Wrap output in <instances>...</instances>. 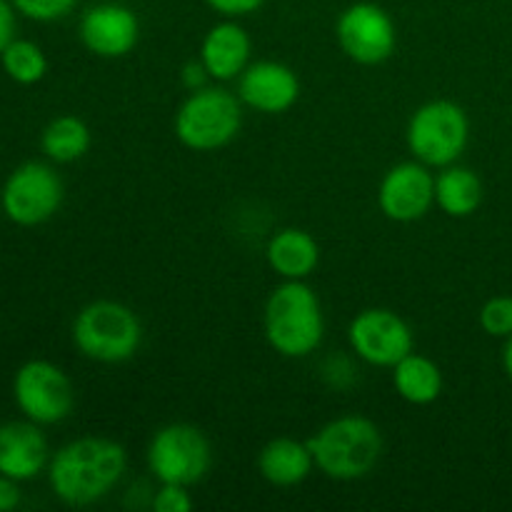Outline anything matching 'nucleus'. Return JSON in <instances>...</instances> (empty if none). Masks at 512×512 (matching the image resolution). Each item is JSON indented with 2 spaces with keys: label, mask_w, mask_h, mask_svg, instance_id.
Listing matches in <instances>:
<instances>
[{
  "label": "nucleus",
  "mask_w": 512,
  "mask_h": 512,
  "mask_svg": "<svg viewBox=\"0 0 512 512\" xmlns=\"http://www.w3.org/2000/svg\"><path fill=\"white\" fill-rule=\"evenodd\" d=\"M128 470V450L110 438L85 435L50 455L48 483L60 503L85 508L113 493Z\"/></svg>",
  "instance_id": "1"
},
{
  "label": "nucleus",
  "mask_w": 512,
  "mask_h": 512,
  "mask_svg": "<svg viewBox=\"0 0 512 512\" xmlns=\"http://www.w3.org/2000/svg\"><path fill=\"white\" fill-rule=\"evenodd\" d=\"M265 340L278 355L308 358L325 338V315L318 293L305 280H283L265 300Z\"/></svg>",
  "instance_id": "2"
},
{
  "label": "nucleus",
  "mask_w": 512,
  "mask_h": 512,
  "mask_svg": "<svg viewBox=\"0 0 512 512\" xmlns=\"http://www.w3.org/2000/svg\"><path fill=\"white\" fill-rule=\"evenodd\" d=\"M315 468L330 480L353 483L378 468L383 458V433L365 415H340L308 440Z\"/></svg>",
  "instance_id": "3"
},
{
  "label": "nucleus",
  "mask_w": 512,
  "mask_h": 512,
  "mask_svg": "<svg viewBox=\"0 0 512 512\" xmlns=\"http://www.w3.org/2000/svg\"><path fill=\"white\" fill-rule=\"evenodd\" d=\"M73 345L83 358L103 365L128 363L143 343L138 313L118 300H93L73 320Z\"/></svg>",
  "instance_id": "4"
},
{
  "label": "nucleus",
  "mask_w": 512,
  "mask_h": 512,
  "mask_svg": "<svg viewBox=\"0 0 512 512\" xmlns=\"http://www.w3.org/2000/svg\"><path fill=\"white\" fill-rule=\"evenodd\" d=\"M243 128V103L238 93L205 85L190 90L188 98L175 110L173 130L183 148L193 153H215L238 138Z\"/></svg>",
  "instance_id": "5"
},
{
  "label": "nucleus",
  "mask_w": 512,
  "mask_h": 512,
  "mask_svg": "<svg viewBox=\"0 0 512 512\" xmlns=\"http://www.w3.org/2000/svg\"><path fill=\"white\" fill-rule=\"evenodd\" d=\"M470 140L468 113L453 100L423 103L408 120L405 143L410 155L428 168L458 163Z\"/></svg>",
  "instance_id": "6"
},
{
  "label": "nucleus",
  "mask_w": 512,
  "mask_h": 512,
  "mask_svg": "<svg viewBox=\"0 0 512 512\" xmlns=\"http://www.w3.org/2000/svg\"><path fill=\"white\" fill-rule=\"evenodd\" d=\"M148 470L158 483H200L213 465V448L200 428L190 423H170L155 430L148 443Z\"/></svg>",
  "instance_id": "7"
},
{
  "label": "nucleus",
  "mask_w": 512,
  "mask_h": 512,
  "mask_svg": "<svg viewBox=\"0 0 512 512\" xmlns=\"http://www.w3.org/2000/svg\"><path fill=\"white\" fill-rule=\"evenodd\" d=\"M63 198L65 185L55 168L40 160H28L8 175L0 193V205L15 225L35 228L58 213Z\"/></svg>",
  "instance_id": "8"
},
{
  "label": "nucleus",
  "mask_w": 512,
  "mask_h": 512,
  "mask_svg": "<svg viewBox=\"0 0 512 512\" xmlns=\"http://www.w3.org/2000/svg\"><path fill=\"white\" fill-rule=\"evenodd\" d=\"M20 413L38 425H58L75 408V388L63 368L50 360H28L13 380Z\"/></svg>",
  "instance_id": "9"
},
{
  "label": "nucleus",
  "mask_w": 512,
  "mask_h": 512,
  "mask_svg": "<svg viewBox=\"0 0 512 512\" xmlns=\"http://www.w3.org/2000/svg\"><path fill=\"white\" fill-rule=\"evenodd\" d=\"M350 353L373 368L398 365L413 353L415 338L410 325L395 310L365 308L348 325Z\"/></svg>",
  "instance_id": "10"
},
{
  "label": "nucleus",
  "mask_w": 512,
  "mask_h": 512,
  "mask_svg": "<svg viewBox=\"0 0 512 512\" xmlns=\"http://www.w3.org/2000/svg\"><path fill=\"white\" fill-rule=\"evenodd\" d=\"M340 50L358 65H383L398 48V30L388 10L378 3H353L335 23Z\"/></svg>",
  "instance_id": "11"
},
{
  "label": "nucleus",
  "mask_w": 512,
  "mask_h": 512,
  "mask_svg": "<svg viewBox=\"0 0 512 512\" xmlns=\"http://www.w3.org/2000/svg\"><path fill=\"white\" fill-rule=\"evenodd\" d=\"M435 205V175L420 160L393 165L378 185V208L393 223L423 220Z\"/></svg>",
  "instance_id": "12"
},
{
  "label": "nucleus",
  "mask_w": 512,
  "mask_h": 512,
  "mask_svg": "<svg viewBox=\"0 0 512 512\" xmlns=\"http://www.w3.org/2000/svg\"><path fill=\"white\" fill-rule=\"evenodd\" d=\"M78 35L88 53L105 60H118L133 53L138 45L140 20L128 5L98 3L83 13Z\"/></svg>",
  "instance_id": "13"
},
{
  "label": "nucleus",
  "mask_w": 512,
  "mask_h": 512,
  "mask_svg": "<svg viewBox=\"0 0 512 512\" xmlns=\"http://www.w3.org/2000/svg\"><path fill=\"white\" fill-rule=\"evenodd\" d=\"M238 98L245 108L263 115L288 113L300 98V78L280 60L250 63L238 78Z\"/></svg>",
  "instance_id": "14"
},
{
  "label": "nucleus",
  "mask_w": 512,
  "mask_h": 512,
  "mask_svg": "<svg viewBox=\"0 0 512 512\" xmlns=\"http://www.w3.org/2000/svg\"><path fill=\"white\" fill-rule=\"evenodd\" d=\"M50 448L43 430L33 420L0 425V475L18 480H33L48 468Z\"/></svg>",
  "instance_id": "15"
},
{
  "label": "nucleus",
  "mask_w": 512,
  "mask_h": 512,
  "mask_svg": "<svg viewBox=\"0 0 512 512\" xmlns=\"http://www.w3.org/2000/svg\"><path fill=\"white\" fill-rule=\"evenodd\" d=\"M250 53H253V40L248 30L233 18H225L223 23H215L205 33L198 58L210 78L228 83V80H238L240 73L248 68Z\"/></svg>",
  "instance_id": "16"
},
{
  "label": "nucleus",
  "mask_w": 512,
  "mask_h": 512,
  "mask_svg": "<svg viewBox=\"0 0 512 512\" xmlns=\"http://www.w3.org/2000/svg\"><path fill=\"white\" fill-rule=\"evenodd\" d=\"M315 470L313 450L308 440L273 438L258 453V473L273 488H295L305 483Z\"/></svg>",
  "instance_id": "17"
},
{
  "label": "nucleus",
  "mask_w": 512,
  "mask_h": 512,
  "mask_svg": "<svg viewBox=\"0 0 512 512\" xmlns=\"http://www.w3.org/2000/svg\"><path fill=\"white\" fill-rule=\"evenodd\" d=\"M270 270L283 280H308L320 265V245L308 230L280 228L265 245Z\"/></svg>",
  "instance_id": "18"
},
{
  "label": "nucleus",
  "mask_w": 512,
  "mask_h": 512,
  "mask_svg": "<svg viewBox=\"0 0 512 512\" xmlns=\"http://www.w3.org/2000/svg\"><path fill=\"white\" fill-rule=\"evenodd\" d=\"M485 188L480 175L468 165H445L435 175V205L450 218H470L483 205Z\"/></svg>",
  "instance_id": "19"
},
{
  "label": "nucleus",
  "mask_w": 512,
  "mask_h": 512,
  "mask_svg": "<svg viewBox=\"0 0 512 512\" xmlns=\"http://www.w3.org/2000/svg\"><path fill=\"white\" fill-rule=\"evenodd\" d=\"M393 388L405 403L425 408L443 393V370L433 358L413 350L398 365H393Z\"/></svg>",
  "instance_id": "20"
},
{
  "label": "nucleus",
  "mask_w": 512,
  "mask_h": 512,
  "mask_svg": "<svg viewBox=\"0 0 512 512\" xmlns=\"http://www.w3.org/2000/svg\"><path fill=\"white\" fill-rule=\"evenodd\" d=\"M90 143L93 135L78 115H58L45 125L40 135V148L53 163H75L88 153Z\"/></svg>",
  "instance_id": "21"
},
{
  "label": "nucleus",
  "mask_w": 512,
  "mask_h": 512,
  "mask_svg": "<svg viewBox=\"0 0 512 512\" xmlns=\"http://www.w3.org/2000/svg\"><path fill=\"white\" fill-rule=\"evenodd\" d=\"M0 60H3V70L8 73V78L20 85L40 83L48 73V58L33 40H13L0 53Z\"/></svg>",
  "instance_id": "22"
},
{
  "label": "nucleus",
  "mask_w": 512,
  "mask_h": 512,
  "mask_svg": "<svg viewBox=\"0 0 512 512\" xmlns=\"http://www.w3.org/2000/svg\"><path fill=\"white\" fill-rule=\"evenodd\" d=\"M480 328L490 338H510L512 335V295H495L480 308Z\"/></svg>",
  "instance_id": "23"
},
{
  "label": "nucleus",
  "mask_w": 512,
  "mask_h": 512,
  "mask_svg": "<svg viewBox=\"0 0 512 512\" xmlns=\"http://www.w3.org/2000/svg\"><path fill=\"white\" fill-rule=\"evenodd\" d=\"M13 5L25 18L38 20V23H55V20L68 18L78 0H13Z\"/></svg>",
  "instance_id": "24"
},
{
  "label": "nucleus",
  "mask_w": 512,
  "mask_h": 512,
  "mask_svg": "<svg viewBox=\"0 0 512 512\" xmlns=\"http://www.w3.org/2000/svg\"><path fill=\"white\" fill-rule=\"evenodd\" d=\"M355 360L350 358V355H343V353L330 355V358H325L323 365H320V375H323V380L333 390L353 388L360 378L358 375L360 370H358V365H355Z\"/></svg>",
  "instance_id": "25"
},
{
  "label": "nucleus",
  "mask_w": 512,
  "mask_h": 512,
  "mask_svg": "<svg viewBox=\"0 0 512 512\" xmlns=\"http://www.w3.org/2000/svg\"><path fill=\"white\" fill-rule=\"evenodd\" d=\"M150 505H153L155 512H190L193 510V498H190L185 485L160 483Z\"/></svg>",
  "instance_id": "26"
},
{
  "label": "nucleus",
  "mask_w": 512,
  "mask_h": 512,
  "mask_svg": "<svg viewBox=\"0 0 512 512\" xmlns=\"http://www.w3.org/2000/svg\"><path fill=\"white\" fill-rule=\"evenodd\" d=\"M210 8L215 10L223 18H245V15H253L263 8L265 0H205Z\"/></svg>",
  "instance_id": "27"
},
{
  "label": "nucleus",
  "mask_w": 512,
  "mask_h": 512,
  "mask_svg": "<svg viewBox=\"0 0 512 512\" xmlns=\"http://www.w3.org/2000/svg\"><path fill=\"white\" fill-rule=\"evenodd\" d=\"M15 40V5L0 0V53Z\"/></svg>",
  "instance_id": "28"
},
{
  "label": "nucleus",
  "mask_w": 512,
  "mask_h": 512,
  "mask_svg": "<svg viewBox=\"0 0 512 512\" xmlns=\"http://www.w3.org/2000/svg\"><path fill=\"white\" fill-rule=\"evenodd\" d=\"M180 78H183V85L188 90H198V88H205L208 85V70H205V65L200 63V58L190 60V63L183 65V70H180Z\"/></svg>",
  "instance_id": "29"
},
{
  "label": "nucleus",
  "mask_w": 512,
  "mask_h": 512,
  "mask_svg": "<svg viewBox=\"0 0 512 512\" xmlns=\"http://www.w3.org/2000/svg\"><path fill=\"white\" fill-rule=\"evenodd\" d=\"M20 505L18 480L0 475V512H13Z\"/></svg>",
  "instance_id": "30"
},
{
  "label": "nucleus",
  "mask_w": 512,
  "mask_h": 512,
  "mask_svg": "<svg viewBox=\"0 0 512 512\" xmlns=\"http://www.w3.org/2000/svg\"><path fill=\"white\" fill-rule=\"evenodd\" d=\"M503 370L512 380V335L510 338H505V345H503Z\"/></svg>",
  "instance_id": "31"
}]
</instances>
